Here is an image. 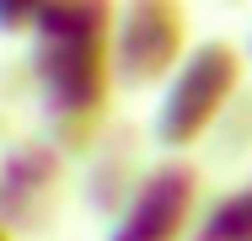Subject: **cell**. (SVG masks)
Wrapping results in <instances>:
<instances>
[{
  "label": "cell",
  "mask_w": 252,
  "mask_h": 241,
  "mask_svg": "<svg viewBox=\"0 0 252 241\" xmlns=\"http://www.w3.org/2000/svg\"><path fill=\"white\" fill-rule=\"evenodd\" d=\"M27 75L38 86L43 118H102L113 86V38H92V43L32 38Z\"/></svg>",
  "instance_id": "obj_1"
},
{
  "label": "cell",
  "mask_w": 252,
  "mask_h": 241,
  "mask_svg": "<svg viewBox=\"0 0 252 241\" xmlns=\"http://www.w3.org/2000/svg\"><path fill=\"white\" fill-rule=\"evenodd\" d=\"M59 193H64V155L43 134H16L0 145V225L11 236L54 225Z\"/></svg>",
  "instance_id": "obj_2"
},
{
  "label": "cell",
  "mask_w": 252,
  "mask_h": 241,
  "mask_svg": "<svg viewBox=\"0 0 252 241\" xmlns=\"http://www.w3.org/2000/svg\"><path fill=\"white\" fill-rule=\"evenodd\" d=\"M183 48V16L172 5H129L113 32V75L124 86H151Z\"/></svg>",
  "instance_id": "obj_3"
},
{
  "label": "cell",
  "mask_w": 252,
  "mask_h": 241,
  "mask_svg": "<svg viewBox=\"0 0 252 241\" xmlns=\"http://www.w3.org/2000/svg\"><path fill=\"white\" fill-rule=\"evenodd\" d=\"M231 86V54L225 48H204L193 54L188 64H183V75H177V86L166 91L161 102V118H156V134L166 145H188L204 134V123H209V113L220 107V96Z\"/></svg>",
  "instance_id": "obj_4"
},
{
  "label": "cell",
  "mask_w": 252,
  "mask_h": 241,
  "mask_svg": "<svg viewBox=\"0 0 252 241\" xmlns=\"http://www.w3.org/2000/svg\"><path fill=\"white\" fill-rule=\"evenodd\" d=\"M188 204H193V172L188 166H156L145 177V188L134 193V204L118 214L107 241H177Z\"/></svg>",
  "instance_id": "obj_5"
},
{
  "label": "cell",
  "mask_w": 252,
  "mask_h": 241,
  "mask_svg": "<svg viewBox=\"0 0 252 241\" xmlns=\"http://www.w3.org/2000/svg\"><path fill=\"white\" fill-rule=\"evenodd\" d=\"M145 188V177H134V155H129V145L107 140L97 150V161H92V177H86V198L107 209V214H124L129 204H134V193Z\"/></svg>",
  "instance_id": "obj_6"
},
{
  "label": "cell",
  "mask_w": 252,
  "mask_h": 241,
  "mask_svg": "<svg viewBox=\"0 0 252 241\" xmlns=\"http://www.w3.org/2000/svg\"><path fill=\"white\" fill-rule=\"evenodd\" d=\"M118 16L97 5V0H59V5H38V27L32 38H59V43H92V38H113Z\"/></svg>",
  "instance_id": "obj_7"
},
{
  "label": "cell",
  "mask_w": 252,
  "mask_h": 241,
  "mask_svg": "<svg viewBox=\"0 0 252 241\" xmlns=\"http://www.w3.org/2000/svg\"><path fill=\"white\" fill-rule=\"evenodd\" d=\"M38 27V5H0V32L5 38H32Z\"/></svg>",
  "instance_id": "obj_8"
}]
</instances>
